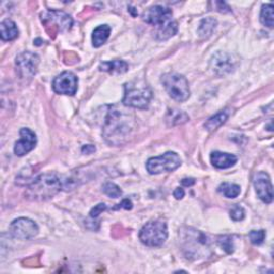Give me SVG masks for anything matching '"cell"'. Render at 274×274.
Masks as SVG:
<instances>
[{"label":"cell","mask_w":274,"mask_h":274,"mask_svg":"<svg viewBox=\"0 0 274 274\" xmlns=\"http://www.w3.org/2000/svg\"><path fill=\"white\" fill-rule=\"evenodd\" d=\"M41 16L43 24L46 25V27H51V33L67 31L73 25L72 17L63 11L51 10L44 12Z\"/></svg>","instance_id":"cell-9"},{"label":"cell","mask_w":274,"mask_h":274,"mask_svg":"<svg viewBox=\"0 0 274 274\" xmlns=\"http://www.w3.org/2000/svg\"><path fill=\"white\" fill-rule=\"evenodd\" d=\"M181 183L182 185H184V187H192L193 184H195V180H194L193 178H184L182 179Z\"/></svg>","instance_id":"cell-33"},{"label":"cell","mask_w":274,"mask_h":274,"mask_svg":"<svg viewBox=\"0 0 274 274\" xmlns=\"http://www.w3.org/2000/svg\"><path fill=\"white\" fill-rule=\"evenodd\" d=\"M228 116L229 113L227 111L220 112L216 115H214V116H212L211 118L208 119V121L205 123V128L208 131H214L222 125H224L226 120L228 119Z\"/></svg>","instance_id":"cell-21"},{"label":"cell","mask_w":274,"mask_h":274,"mask_svg":"<svg viewBox=\"0 0 274 274\" xmlns=\"http://www.w3.org/2000/svg\"><path fill=\"white\" fill-rule=\"evenodd\" d=\"M0 31H2L3 41H12L19 37V29L16 24L11 20H5L0 24Z\"/></svg>","instance_id":"cell-17"},{"label":"cell","mask_w":274,"mask_h":274,"mask_svg":"<svg viewBox=\"0 0 274 274\" xmlns=\"http://www.w3.org/2000/svg\"><path fill=\"white\" fill-rule=\"evenodd\" d=\"M118 207L116 208H114V209H120V208H123V209H126V210H131L132 207H133V204H132L131 200L130 199H123L121 201V204L117 205Z\"/></svg>","instance_id":"cell-31"},{"label":"cell","mask_w":274,"mask_h":274,"mask_svg":"<svg viewBox=\"0 0 274 274\" xmlns=\"http://www.w3.org/2000/svg\"><path fill=\"white\" fill-rule=\"evenodd\" d=\"M63 189V181L55 174H43L28 184L26 196L32 200H46Z\"/></svg>","instance_id":"cell-3"},{"label":"cell","mask_w":274,"mask_h":274,"mask_svg":"<svg viewBox=\"0 0 274 274\" xmlns=\"http://www.w3.org/2000/svg\"><path fill=\"white\" fill-rule=\"evenodd\" d=\"M229 214H231V218L233 221H235V222H239V221H242L244 218L245 212H244V209L242 207L235 205L232 208L231 212H229Z\"/></svg>","instance_id":"cell-29"},{"label":"cell","mask_w":274,"mask_h":274,"mask_svg":"<svg viewBox=\"0 0 274 274\" xmlns=\"http://www.w3.org/2000/svg\"><path fill=\"white\" fill-rule=\"evenodd\" d=\"M273 9L272 4H267L262 6L260 12V22L269 28L273 27Z\"/></svg>","instance_id":"cell-25"},{"label":"cell","mask_w":274,"mask_h":274,"mask_svg":"<svg viewBox=\"0 0 274 274\" xmlns=\"http://www.w3.org/2000/svg\"><path fill=\"white\" fill-rule=\"evenodd\" d=\"M173 12L171 9L163 6H153L147 9L143 15V19L147 24L153 25L156 29H160L174 22L172 19Z\"/></svg>","instance_id":"cell-10"},{"label":"cell","mask_w":274,"mask_h":274,"mask_svg":"<svg viewBox=\"0 0 274 274\" xmlns=\"http://www.w3.org/2000/svg\"><path fill=\"white\" fill-rule=\"evenodd\" d=\"M211 163L216 169L220 170H225L229 169V167L234 166L237 163V156L234 154H229L225 152H220V151H214L211 153Z\"/></svg>","instance_id":"cell-16"},{"label":"cell","mask_w":274,"mask_h":274,"mask_svg":"<svg viewBox=\"0 0 274 274\" xmlns=\"http://www.w3.org/2000/svg\"><path fill=\"white\" fill-rule=\"evenodd\" d=\"M77 83L78 79L75 74L66 71V72L55 77L54 82H52V89L58 94L74 95L77 91Z\"/></svg>","instance_id":"cell-13"},{"label":"cell","mask_w":274,"mask_h":274,"mask_svg":"<svg viewBox=\"0 0 274 274\" xmlns=\"http://www.w3.org/2000/svg\"><path fill=\"white\" fill-rule=\"evenodd\" d=\"M254 185L258 197L266 204L273 201V185L270 176L264 172H258L254 177Z\"/></svg>","instance_id":"cell-14"},{"label":"cell","mask_w":274,"mask_h":274,"mask_svg":"<svg viewBox=\"0 0 274 274\" xmlns=\"http://www.w3.org/2000/svg\"><path fill=\"white\" fill-rule=\"evenodd\" d=\"M39 227L33 221L27 217L14 220L10 225V234L17 239L30 240L38 235Z\"/></svg>","instance_id":"cell-12"},{"label":"cell","mask_w":274,"mask_h":274,"mask_svg":"<svg viewBox=\"0 0 274 274\" xmlns=\"http://www.w3.org/2000/svg\"><path fill=\"white\" fill-rule=\"evenodd\" d=\"M106 209H107V207H106L105 204H99L98 206H95L91 211H90V216L92 218L94 217H98L103 211H105Z\"/></svg>","instance_id":"cell-30"},{"label":"cell","mask_w":274,"mask_h":274,"mask_svg":"<svg viewBox=\"0 0 274 274\" xmlns=\"http://www.w3.org/2000/svg\"><path fill=\"white\" fill-rule=\"evenodd\" d=\"M264 238H266V232L262 231V229H260V231H252L250 233L251 242L255 245L261 244L264 240Z\"/></svg>","instance_id":"cell-28"},{"label":"cell","mask_w":274,"mask_h":274,"mask_svg":"<svg viewBox=\"0 0 274 274\" xmlns=\"http://www.w3.org/2000/svg\"><path fill=\"white\" fill-rule=\"evenodd\" d=\"M217 21L213 17H206V19L202 20L199 24L198 27V34L199 37L202 39H207L210 35L213 33L214 29L216 28Z\"/></svg>","instance_id":"cell-20"},{"label":"cell","mask_w":274,"mask_h":274,"mask_svg":"<svg viewBox=\"0 0 274 274\" xmlns=\"http://www.w3.org/2000/svg\"><path fill=\"white\" fill-rule=\"evenodd\" d=\"M166 120L171 126H178L187 122L189 120V117L187 114L181 111H170L169 114H167Z\"/></svg>","instance_id":"cell-24"},{"label":"cell","mask_w":274,"mask_h":274,"mask_svg":"<svg viewBox=\"0 0 274 274\" xmlns=\"http://www.w3.org/2000/svg\"><path fill=\"white\" fill-rule=\"evenodd\" d=\"M180 242L182 252L188 259H204L212 254L211 241L208 236L195 228L181 229Z\"/></svg>","instance_id":"cell-1"},{"label":"cell","mask_w":274,"mask_h":274,"mask_svg":"<svg viewBox=\"0 0 274 274\" xmlns=\"http://www.w3.org/2000/svg\"><path fill=\"white\" fill-rule=\"evenodd\" d=\"M112 28L108 25H101L96 27L92 33V45L94 47H100L106 43L109 38Z\"/></svg>","instance_id":"cell-18"},{"label":"cell","mask_w":274,"mask_h":274,"mask_svg":"<svg viewBox=\"0 0 274 274\" xmlns=\"http://www.w3.org/2000/svg\"><path fill=\"white\" fill-rule=\"evenodd\" d=\"M128 69V64L123 60H113L100 65V70L108 73H125L127 72Z\"/></svg>","instance_id":"cell-19"},{"label":"cell","mask_w":274,"mask_h":274,"mask_svg":"<svg viewBox=\"0 0 274 274\" xmlns=\"http://www.w3.org/2000/svg\"><path fill=\"white\" fill-rule=\"evenodd\" d=\"M217 191L223 194V195L227 198H236L238 197V195H239L240 192H241V189L239 185L237 184H234V183H222L218 187Z\"/></svg>","instance_id":"cell-23"},{"label":"cell","mask_w":274,"mask_h":274,"mask_svg":"<svg viewBox=\"0 0 274 274\" xmlns=\"http://www.w3.org/2000/svg\"><path fill=\"white\" fill-rule=\"evenodd\" d=\"M103 192L108 197H112V198H118L122 195V191L120 190V188L117 184H115L113 182L105 183L103 185Z\"/></svg>","instance_id":"cell-26"},{"label":"cell","mask_w":274,"mask_h":274,"mask_svg":"<svg viewBox=\"0 0 274 274\" xmlns=\"http://www.w3.org/2000/svg\"><path fill=\"white\" fill-rule=\"evenodd\" d=\"M161 82L172 99L177 102H184L190 98L189 83L183 75L178 73H166L162 76Z\"/></svg>","instance_id":"cell-6"},{"label":"cell","mask_w":274,"mask_h":274,"mask_svg":"<svg viewBox=\"0 0 274 274\" xmlns=\"http://www.w3.org/2000/svg\"><path fill=\"white\" fill-rule=\"evenodd\" d=\"M177 31H178V26H177V23L174 21L170 25L165 26V27L156 29L155 37L157 40H160V41H166V40H169L170 38L174 37V35L177 33Z\"/></svg>","instance_id":"cell-22"},{"label":"cell","mask_w":274,"mask_h":274,"mask_svg":"<svg viewBox=\"0 0 274 274\" xmlns=\"http://www.w3.org/2000/svg\"><path fill=\"white\" fill-rule=\"evenodd\" d=\"M21 139L16 141L14 146V153L17 156H24L28 154L37 145V136L33 132L27 128H23L20 131Z\"/></svg>","instance_id":"cell-15"},{"label":"cell","mask_w":274,"mask_h":274,"mask_svg":"<svg viewBox=\"0 0 274 274\" xmlns=\"http://www.w3.org/2000/svg\"><path fill=\"white\" fill-rule=\"evenodd\" d=\"M217 241H218V244L223 247L226 253L232 254L234 252V244H233V239L231 236L220 237Z\"/></svg>","instance_id":"cell-27"},{"label":"cell","mask_w":274,"mask_h":274,"mask_svg":"<svg viewBox=\"0 0 274 274\" xmlns=\"http://www.w3.org/2000/svg\"><path fill=\"white\" fill-rule=\"evenodd\" d=\"M86 151V153L87 154H90L91 152H94L95 151V148L93 147V146H86V147H84L83 148V152H85Z\"/></svg>","instance_id":"cell-34"},{"label":"cell","mask_w":274,"mask_h":274,"mask_svg":"<svg viewBox=\"0 0 274 274\" xmlns=\"http://www.w3.org/2000/svg\"><path fill=\"white\" fill-rule=\"evenodd\" d=\"M133 130V119L119 111L109 112L104 126V137L112 145H120Z\"/></svg>","instance_id":"cell-2"},{"label":"cell","mask_w":274,"mask_h":274,"mask_svg":"<svg viewBox=\"0 0 274 274\" xmlns=\"http://www.w3.org/2000/svg\"><path fill=\"white\" fill-rule=\"evenodd\" d=\"M181 165V158L175 152H166L163 155L149 158L147 171L151 175L170 173L176 171Z\"/></svg>","instance_id":"cell-7"},{"label":"cell","mask_w":274,"mask_h":274,"mask_svg":"<svg viewBox=\"0 0 274 274\" xmlns=\"http://www.w3.org/2000/svg\"><path fill=\"white\" fill-rule=\"evenodd\" d=\"M184 190L182 188H177L175 191H174V197L176 199H182L184 197Z\"/></svg>","instance_id":"cell-32"},{"label":"cell","mask_w":274,"mask_h":274,"mask_svg":"<svg viewBox=\"0 0 274 274\" xmlns=\"http://www.w3.org/2000/svg\"><path fill=\"white\" fill-rule=\"evenodd\" d=\"M238 66V59L229 52L217 51L212 56L210 68L218 76H224L234 72Z\"/></svg>","instance_id":"cell-11"},{"label":"cell","mask_w":274,"mask_h":274,"mask_svg":"<svg viewBox=\"0 0 274 274\" xmlns=\"http://www.w3.org/2000/svg\"><path fill=\"white\" fill-rule=\"evenodd\" d=\"M152 98V90L144 82H131L125 85L122 103L130 107L146 109Z\"/></svg>","instance_id":"cell-4"},{"label":"cell","mask_w":274,"mask_h":274,"mask_svg":"<svg viewBox=\"0 0 274 274\" xmlns=\"http://www.w3.org/2000/svg\"><path fill=\"white\" fill-rule=\"evenodd\" d=\"M167 236V224L162 220H156L147 223L140 229L139 240L147 246L158 247L164 244Z\"/></svg>","instance_id":"cell-5"},{"label":"cell","mask_w":274,"mask_h":274,"mask_svg":"<svg viewBox=\"0 0 274 274\" xmlns=\"http://www.w3.org/2000/svg\"><path fill=\"white\" fill-rule=\"evenodd\" d=\"M40 58L31 51H24L16 57V73L23 79L32 78L38 71Z\"/></svg>","instance_id":"cell-8"}]
</instances>
